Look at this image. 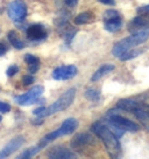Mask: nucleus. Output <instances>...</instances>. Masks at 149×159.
Wrapping results in <instances>:
<instances>
[{
	"label": "nucleus",
	"instance_id": "6e6552de",
	"mask_svg": "<svg viewBox=\"0 0 149 159\" xmlns=\"http://www.w3.org/2000/svg\"><path fill=\"white\" fill-rule=\"evenodd\" d=\"M78 73L77 67L74 65L62 66L54 69L53 71V79L57 80V81H65V80H71Z\"/></svg>",
	"mask_w": 149,
	"mask_h": 159
},
{
	"label": "nucleus",
	"instance_id": "412c9836",
	"mask_svg": "<svg viewBox=\"0 0 149 159\" xmlns=\"http://www.w3.org/2000/svg\"><path fill=\"white\" fill-rule=\"evenodd\" d=\"M142 52L143 50L142 49H128L126 50L124 54H121L119 56L120 61H127V60H132L134 59V57H136V56H139L140 54H142Z\"/></svg>",
	"mask_w": 149,
	"mask_h": 159
},
{
	"label": "nucleus",
	"instance_id": "f3484780",
	"mask_svg": "<svg viewBox=\"0 0 149 159\" xmlns=\"http://www.w3.org/2000/svg\"><path fill=\"white\" fill-rule=\"evenodd\" d=\"M114 68H115L114 65H111V63L101 66L99 69L97 70L95 74L91 76V81H92V82H97L98 80H100L101 77H104L105 75H107V74H109L111 71H113Z\"/></svg>",
	"mask_w": 149,
	"mask_h": 159
},
{
	"label": "nucleus",
	"instance_id": "c85d7f7f",
	"mask_svg": "<svg viewBox=\"0 0 149 159\" xmlns=\"http://www.w3.org/2000/svg\"><path fill=\"white\" fill-rule=\"evenodd\" d=\"M77 2H78V0H65V4L69 7H74L77 5Z\"/></svg>",
	"mask_w": 149,
	"mask_h": 159
},
{
	"label": "nucleus",
	"instance_id": "5701e85b",
	"mask_svg": "<svg viewBox=\"0 0 149 159\" xmlns=\"http://www.w3.org/2000/svg\"><path fill=\"white\" fill-rule=\"evenodd\" d=\"M85 97L91 102H98L100 99V93L96 89H89L85 93Z\"/></svg>",
	"mask_w": 149,
	"mask_h": 159
},
{
	"label": "nucleus",
	"instance_id": "bb28decb",
	"mask_svg": "<svg viewBox=\"0 0 149 159\" xmlns=\"http://www.w3.org/2000/svg\"><path fill=\"white\" fill-rule=\"evenodd\" d=\"M34 82V77L33 76H23L22 77V84L23 85H30L32 83Z\"/></svg>",
	"mask_w": 149,
	"mask_h": 159
},
{
	"label": "nucleus",
	"instance_id": "7ed1b4c3",
	"mask_svg": "<svg viewBox=\"0 0 149 159\" xmlns=\"http://www.w3.org/2000/svg\"><path fill=\"white\" fill-rule=\"evenodd\" d=\"M74 97H76V89H74V88H71V89L66 90L64 94L62 95L56 102H54V103L51 105H49L48 108L45 107L42 114H41L40 116H36V117L45 118V117L51 116V115L56 114V112H60L62 110H65L66 108H69L70 105L72 104V102L74 101Z\"/></svg>",
	"mask_w": 149,
	"mask_h": 159
},
{
	"label": "nucleus",
	"instance_id": "20e7f679",
	"mask_svg": "<svg viewBox=\"0 0 149 159\" xmlns=\"http://www.w3.org/2000/svg\"><path fill=\"white\" fill-rule=\"evenodd\" d=\"M77 128H78V120L76 118L65 119L64 122L62 123V125L56 131L50 132V134H48L45 136V138L41 139L39 145H40L41 148H45V145H47V143H49V142H53L55 139L63 137V136H68V134H74V131L77 130Z\"/></svg>",
	"mask_w": 149,
	"mask_h": 159
},
{
	"label": "nucleus",
	"instance_id": "9b49d317",
	"mask_svg": "<svg viewBox=\"0 0 149 159\" xmlns=\"http://www.w3.org/2000/svg\"><path fill=\"white\" fill-rule=\"evenodd\" d=\"M147 27H149V13L136 16L128 24V30L130 33H136Z\"/></svg>",
	"mask_w": 149,
	"mask_h": 159
},
{
	"label": "nucleus",
	"instance_id": "7c9ffc66",
	"mask_svg": "<svg viewBox=\"0 0 149 159\" xmlns=\"http://www.w3.org/2000/svg\"><path fill=\"white\" fill-rule=\"evenodd\" d=\"M6 50H7V49H6L5 45L0 42V56H2V55L5 54V53H6Z\"/></svg>",
	"mask_w": 149,
	"mask_h": 159
},
{
	"label": "nucleus",
	"instance_id": "dca6fc26",
	"mask_svg": "<svg viewBox=\"0 0 149 159\" xmlns=\"http://www.w3.org/2000/svg\"><path fill=\"white\" fill-rule=\"evenodd\" d=\"M134 114L136 116V118L140 120V123L144 126V129L149 131V110L143 108V105H142L139 109L135 110Z\"/></svg>",
	"mask_w": 149,
	"mask_h": 159
},
{
	"label": "nucleus",
	"instance_id": "aec40b11",
	"mask_svg": "<svg viewBox=\"0 0 149 159\" xmlns=\"http://www.w3.org/2000/svg\"><path fill=\"white\" fill-rule=\"evenodd\" d=\"M8 40H10V43L14 47L15 49H22L25 47L23 41H21V39L19 38V35L15 30H11L8 33Z\"/></svg>",
	"mask_w": 149,
	"mask_h": 159
},
{
	"label": "nucleus",
	"instance_id": "a878e982",
	"mask_svg": "<svg viewBox=\"0 0 149 159\" xmlns=\"http://www.w3.org/2000/svg\"><path fill=\"white\" fill-rule=\"evenodd\" d=\"M10 110H11L10 104H7V103H5V102H1V101H0V112L6 114V112H8Z\"/></svg>",
	"mask_w": 149,
	"mask_h": 159
},
{
	"label": "nucleus",
	"instance_id": "39448f33",
	"mask_svg": "<svg viewBox=\"0 0 149 159\" xmlns=\"http://www.w3.org/2000/svg\"><path fill=\"white\" fill-rule=\"evenodd\" d=\"M7 14L11 20H13L16 25L21 24L27 15V6L23 0H14L8 4Z\"/></svg>",
	"mask_w": 149,
	"mask_h": 159
},
{
	"label": "nucleus",
	"instance_id": "2eb2a0df",
	"mask_svg": "<svg viewBox=\"0 0 149 159\" xmlns=\"http://www.w3.org/2000/svg\"><path fill=\"white\" fill-rule=\"evenodd\" d=\"M105 21V30L111 32V33H114L117 30H119L122 27V19L121 16H114V18H111V19L104 20Z\"/></svg>",
	"mask_w": 149,
	"mask_h": 159
},
{
	"label": "nucleus",
	"instance_id": "393cba45",
	"mask_svg": "<svg viewBox=\"0 0 149 159\" xmlns=\"http://www.w3.org/2000/svg\"><path fill=\"white\" fill-rule=\"evenodd\" d=\"M18 71H19V67H18V66H15V65H13V66H11L10 68L7 69L6 74H7V76H8V77H12V76H14Z\"/></svg>",
	"mask_w": 149,
	"mask_h": 159
},
{
	"label": "nucleus",
	"instance_id": "423d86ee",
	"mask_svg": "<svg viewBox=\"0 0 149 159\" xmlns=\"http://www.w3.org/2000/svg\"><path fill=\"white\" fill-rule=\"evenodd\" d=\"M107 120L109 124L114 125L119 129L124 130V131H129V132H135L139 131V125H136L134 122H132L130 119H127L117 114H112L109 112L107 115Z\"/></svg>",
	"mask_w": 149,
	"mask_h": 159
},
{
	"label": "nucleus",
	"instance_id": "f257e3e1",
	"mask_svg": "<svg viewBox=\"0 0 149 159\" xmlns=\"http://www.w3.org/2000/svg\"><path fill=\"white\" fill-rule=\"evenodd\" d=\"M92 131L103 140L109 157L119 158L121 156V146L118 140V137L113 134V131L109 129V126H106L105 124L99 123V122L92 125Z\"/></svg>",
	"mask_w": 149,
	"mask_h": 159
},
{
	"label": "nucleus",
	"instance_id": "cd10ccee",
	"mask_svg": "<svg viewBox=\"0 0 149 159\" xmlns=\"http://www.w3.org/2000/svg\"><path fill=\"white\" fill-rule=\"evenodd\" d=\"M136 12H138L139 14H147V13H149V5L141 6V7H139V8L136 10Z\"/></svg>",
	"mask_w": 149,
	"mask_h": 159
},
{
	"label": "nucleus",
	"instance_id": "1a4fd4ad",
	"mask_svg": "<svg viewBox=\"0 0 149 159\" xmlns=\"http://www.w3.org/2000/svg\"><path fill=\"white\" fill-rule=\"evenodd\" d=\"M27 38L30 41H35V42H39V41H42L47 38L48 35V32L45 28V26L40 25V24H35V25L29 26L27 30Z\"/></svg>",
	"mask_w": 149,
	"mask_h": 159
},
{
	"label": "nucleus",
	"instance_id": "c756f323",
	"mask_svg": "<svg viewBox=\"0 0 149 159\" xmlns=\"http://www.w3.org/2000/svg\"><path fill=\"white\" fill-rule=\"evenodd\" d=\"M98 1L104 5H114V0H98Z\"/></svg>",
	"mask_w": 149,
	"mask_h": 159
},
{
	"label": "nucleus",
	"instance_id": "b1692460",
	"mask_svg": "<svg viewBox=\"0 0 149 159\" xmlns=\"http://www.w3.org/2000/svg\"><path fill=\"white\" fill-rule=\"evenodd\" d=\"M77 33V30H74V28H71L69 27L68 30H65V33H64V38H65V41H66V43H70L71 42V40L74 38V35Z\"/></svg>",
	"mask_w": 149,
	"mask_h": 159
},
{
	"label": "nucleus",
	"instance_id": "4468645a",
	"mask_svg": "<svg viewBox=\"0 0 149 159\" xmlns=\"http://www.w3.org/2000/svg\"><path fill=\"white\" fill-rule=\"evenodd\" d=\"M140 107H142V104H140L139 102H136L134 99H129V98H124L120 99L119 102L117 103V108L125 111H128V112H133L136 109H139Z\"/></svg>",
	"mask_w": 149,
	"mask_h": 159
},
{
	"label": "nucleus",
	"instance_id": "f8f14e48",
	"mask_svg": "<svg viewBox=\"0 0 149 159\" xmlns=\"http://www.w3.org/2000/svg\"><path fill=\"white\" fill-rule=\"evenodd\" d=\"M47 156L49 158L53 159H69V158H74V153H72L69 149H66L65 146H61V145H57V146H54L48 151Z\"/></svg>",
	"mask_w": 149,
	"mask_h": 159
},
{
	"label": "nucleus",
	"instance_id": "a211bd4d",
	"mask_svg": "<svg viewBox=\"0 0 149 159\" xmlns=\"http://www.w3.org/2000/svg\"><path fill=\"white\" fill-rule=\"evenodd\" d=\"M25 62L28 65V70H29L30 74L37 73V70L40 68V60L37 59L36 56L32 54L25 55Z\"/></svg>",
	"mask_w": 149,
	"mask_h": 159
},
{
	"label": "nucleus",
	"instance_id": "0eeeda50",
	"mask_svg": "<svg viewBox=\"0 0 149 159\" xmlns=\"http://www.w3.org/2000/svg\"><path fill=\"white\" fill-rule=\"evenodd\" d=\"M43 87L42 85H36L34 88H32L29 91H27L25 94L20 95V96H16L14 98V102L19 105H30L36 103L40 96L43 94Z\"/></svg>",
	"mask_w": 149,
	"mask_h": 159
},
{
	"label": "nucleus",
	"instance_id": "ddd939ff",
	"mask_svg": "<svg viewBox=\"0 0 149 159\" xmlns=\"http://www.w3.org/2000/svg\"><path fill=\"white\" fill-rule=\"evenodd\" d=\"M92 143H93V139H92V137L87 134H77V136L71 140V145H72L77 151L82 150V148H83L84 145H89V144H92Z\"/></svg>",
	"mask_w": 149,
	"mask_h": 159
},
{
	"label": "nucleus",
	"instance_id": "6ab92c4d",
	"mask_svg": "<svg viewBox=\"0 0 149 159\" xmlns=\"http://www.w3.org/2000/svg\"><path fill=\"white\" fill-rule=\"evenodd\" d=\"M95 20V15L91 12H83L79 15L74 18V24L76 25H83V24H91Z\"/></svg>",
	"mask_w": 149,
	"mask_h": 159
},
{
	"label": "nucleus",
	"instance_id": "2f4dec72",
	"mask_svg": "<svg viewBox=\"0 0 149 159\" xmlns=\"http://www.w3.org/2000/svg\"><path fill=\"white\" fill-rule=\"evenodd\" d=\"M1 119H2V117H1V116H0V122H1Z\"/></svg>",
	"mask_w": 149,
	"mask_h": 159
},
{
	"label": "nucleus",
	"instance_id": "9d476101",
	"mask_svg": "<svg viewBox=\"0 0 149 159\" xmlns=\"http://www.w3.org/2000/svg\"><path fill=\"white\" fill-rule=\"evenodd\" d=\"M23 144H25V138L22 136L13 138L4 149L0 151V158H6V157L11 156L12 153H14L15 151L20 149Z\"/></svg>",
	"mask_w": 149,
	"mask_h": 159
},
{
	"label": "nucleus",
	"instance_id": "f03ea898",
	"mask_svg": "<svg viewBox=\"0 0 149 159\" xmlns=\"http://www.w3.org/2000/svg\"><path fill=\"white\" fill-rule=\"evenodd\" d=\"M148 38H149V27H147V28H143V30H139L136 33H133L130 36L125 38L121 41H119L118 43H115L113 46V48H112V54L114 55L115 57H119L120 55L124 54L126 50L142 45L144 41H147Z\"/></svg>",
	"mask_w": 149,
	"mask_h": 159
},
{
	"label": "nucleus",
	"instance_id": "4be33fe9",
	"mask_svg": "<svg viewBox=\"0 0 149 159\" xmlns=\"http://www.w3.org/2000/svg\"><path fill=\"white\" fill-rule=\"evenodd\" d=\"M43 149V148H41L40 145L37 144L36 146H33V148H29L28 150H26L23 151L20 156H18V158L20 159H27V158H32V157H34L35 154L37 153V152H40L41 150Z\"/></svg>",
	"mask_w": 149,
	"mask_h": 159
}]
</instances>
